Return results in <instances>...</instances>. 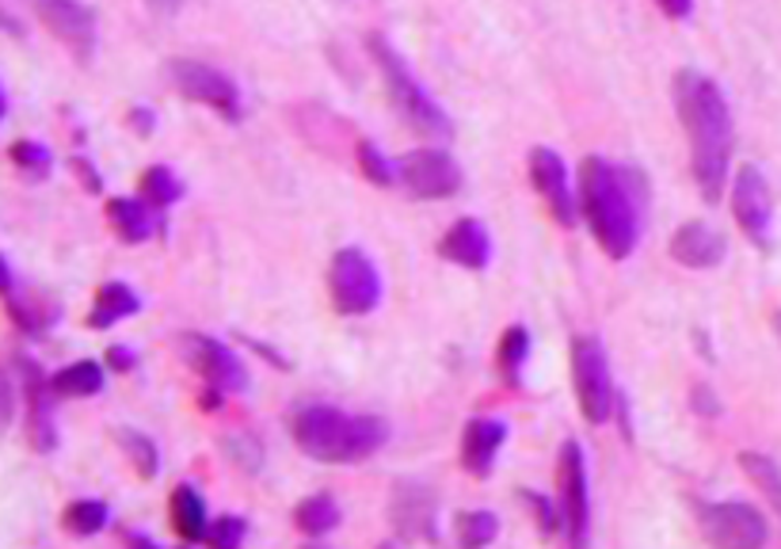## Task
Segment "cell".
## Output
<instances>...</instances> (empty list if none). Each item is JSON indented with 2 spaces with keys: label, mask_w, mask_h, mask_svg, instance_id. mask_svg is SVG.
I'll return each instance as SVG.
<instances>
[{
  "label": "cell",
  "mask_w": 781,
  "mask_h": 549,
  "mask_svg": "<svg viewBox=\"0 0 781 549\" xmlns=\"http://www.w3.org/2000/svg\"><path fill=\"white\" fill-rule=\"evenodd\" d=\"M389 515L393 527L408 542H435L439 538V527H435L439 500H435L431 485H424V480H397L389 496Z\"/></svg>",
  "instance_id": "4fadbf2b"
},
{
  "label": "cell",
  "mask_w": 781,
  "mask_h": 549,
  "mask_svg": "<svg viewBox=\"0 0 781 549\" xmlns=\"http://www.w3.org/2000/svg\"><path fill=\"white\" fill-rule=\"evenodd\" d=\"M107 363L115 366V371H134L137 355H134L131 348H118V343H115V348H107Z\"/></svg>",
  "instance_id": "ab89813d"
},
{
  "label": "cell",
  "mask_w": 781,
  "mask_h": 549,
  "mask_svg": "<svg viewBox=\"0 0 781 549\" xmlns=\"http://www.w3.org/2000/svg\"><path fill=\"white\" fill-rule=\"evenodd\" d=\"M168 76L187 100L206 103L218 115H226L229 123L240 118V92L226 73H218V69L202 62H191V58H176V62H168Z\"/></svg>",
  "instance_id": "30bf717a"
},
{
  "label": "cell",
  "mask_w": 781,
  "mask_h": 549,
  "mask_svg": "<svg viewBox=\"0 0 781 549\" xmlns=\"http://www.w3.org/2000/svg\"><path fill=\"white\" fill-rule=\"evenodd\" d=\"M46 31L73 50L76 62H92L96 54V15L81 0H28Z\"/></svg>",
  "instance_id": "7c38bea8"
},
{
  "label": "cell",
  "mask_w": 781,
  "mask_h": 549,
  "mask_svg": "<svg viewBox=\"0 0 781 549\" xmlns=\"http://www.w3.org/2000/svg\"><path fill=\"white\" fill-rule=\"evenodd\" d=\"M294 443L313 462L329 466H355L366 462L389 443V424L382 416H351L332 405H305L290 416Z\"/></svg>",
  "instance_id": "3957f363"
},
{
  "label": "cell",
  "mask_w": 781,
  "mask_h": 549,
  "mask_svg": "<svg viewBox=\"0 0 781 549\" xmlns=\"http://www.w3.org/2000/svg\"><path fill=\"white\" fill-rule=\"evenodd\" d=\"M439 256L458 268H469V271H480L488 268L492 260V240H488V229L480 226L473 218H461L446 229V237L439 240Z\"/></svg>",
  "instance_id": "ac0fdd59"
},
{
  "label": "cell",
  "mask_w": 781,
  "mask_h": 549,
  "mask_svg": "<svg viewBox=\"0 0 781 549\" xmlns=\"http://www.w3.org/2000/svg\"><path fill=\"white\" fill-rule=\"evenodd\" d=\"M694 408H706V412H717V405L709 401V390H694Z\"/></svg>",
  "instance_id": "60d3db41"
},
{
  "label": "cell",
  "mask_w": 781,
  "mask_h": 549,
  "mask_svg": "<svg viewBox=\"0 0 781 549\" xmlns=\"http://www.w3.org/2000/svg\"><path fill=\"white\" fill-rule=\"evenodd\" d=\"M740 466H743V474H748L754 485L762 488V496L774 504V511L781 515V469L774 466V458H767V454H754V450H743L740 454Z\"/></svg>",
  "instance_id": "f1b7e54d"
},
{
  "label": "cell",
  "mask_w": 781,
  "mask_h": 549,
  "mask_svg": "<svg viewBox=\"0 0 781 549\" xmlns=\"http://www.w3.org/2000/svg\"><path fill=\"white\" fill-rule=\"evenodd\" d=\"M4 298H8V317L15 321V329L28 332V336H42V332L54 324L58 309L50 302H39V298H23L20 287H15V274H12V263L4 260Z\"/></svg>",
  "instance_id": "ffe728a7"
},
{
  "label": "cell",
  "mask_w": 781,
  "mask_h": 549,
  "mask_svg": "<svg viewBox=\"0 0 781 549\" xmlns=\"http://www.w3.org/2000/svg\"><path fill=\"white\" fill-rule=\"evenodd\" d=\"M206 504L202 496L195 493L191 485H179L176 493H171V527H176V535L184 538V542H202L206 535Z\"/></svg>",
  "instance_id": "603a6c76"
},
{
  "label": "cell",
  "mask_w": 781,
  "mask_h": 549,
  "mask_svg": "<svg viewBox=\"0 0 781 549\" xmlns=\"http://www.w3.org/2000/svg\"><path fill=\"white\" fill-rule=\"evenodd\" d=\"M73 172H76V176H81V187H84V191H92V195H96V191H100V187H103L100 172H96V168H92V165H88V160H84V157H73Z\"/></svg>",
  "instance_id": "8d00e7d4"
},
{
  "label": "cell",
  "mask_w": 781,
  "mask_h": 549,
  "mask_svg": "<svg viewBox=\"0 0 781 549\" xmlns=\"http://www.w3.org/2000/svg\"><path fill=\"white\" fill-rule=\"evenodd\" d=\"M572 385H576V401L587 416V424H606L614 416V382L606 351L595 336L572 340Z\"/></svg>",
  "instance_id": "5b68a950"
},
{
  "label": "cell",
  "mask_w": 781,
  "mask_h": 549,
  "mask_svg": "<svg viewBox=\"0 0 781 549\" xmlns=\"http://www.w3.org/2000/svg\"><path fill=\"white\" fill-rule=\"evenodd\" d=\"M732 214L740 221V229L748 234L754 245H767L770 240V187L762 179V172L754 165H743L732 179Z\"/></svg>",
  "instance_id": "2e32d148"
},
{
  "label": "cell",
  "mask_w": 781,
  "mask_h": 549,
  "mask_svg": "<svg viewBox=\"0 0 781 549\" xmlns=\"http://www.w3.org/2000/svg\"><path fill=\"white\" fill-rule=\"evenodd\" d=\"M142 195L160 210V206L179 203V195H184V184L171 176V168L153 165V168H145V176H142Z\"/></svg>",
  "instance_id": "4dcf8cb0"
},
{
  "label": "cell",
  "mask_w": 781,
  "mask_h": 549,
  "mask_svg": "<svg viewBox=\"0 0 781 549\" xmlns=\"http://www.w3.org/2000/svg\"><path fill=\"white\" fill-rule=\"evenodd\" d=\"M294 522H298V530H302V535L321 538V535H329V530H336L340 508H336V500H332V496H309V500L298 504Z\"/></svg>",
  "instance_id": "d4e9b609"
},
{
  "label": "cell",
  "mask_w": 781,
  "mask_h": 549,
  "mask_svg": "<svg viewBox=\"0 0 781 549\" xmlns=\"http://www.w3.org/2000/svg\"><path fill=\"white\" fill-rule=\"evenodd\" d=\"M371 54L377 69H382V81H385V92H389V103L397 107V115L405 118L416 134L424 137H454V123L450 115L431 100V92L412 76V69L405 65V58L382 39V34H371Z\"/></svg>",
  "instance_id": "277c9868"
},
{
  "label": "cell",
  "mask_w": 781,
  "mask_h": 549,
  "mask_svg": "<svg viewBox=\"0 0 781 549\" xmlns=\"http://www.w3.org/2000/svg\"><path fill=\"white\" fill-rule=\"evenodd\" d=\"M671 256L683 268H694V271L717 268V263L725 260V237H720L714 226H706V221H686L679 234L671 237Z\"/></svg>",
  "instance_id": "d6986e66"
},
{
  "label": "cell",
  "mask_w": 781,
  "mask_h": 549,
  "mask_svg": "<svg viewBox=\"0 0 781 549\" xmlns=\"http://www.w3.org/2000/svg\"><path fill=\"white\" fill-rule=\"evenodd\" d=\"M556 485H561V511L569 542L583 549L591 538V504H587V462L576 439H564L561 458H556Z\"/></svg>",
  "instance_id": "ba28073f"
},
{
  "label": "cell",
  "mask_w": 781,
  "mask_h": 549,
  "mask_svg": "<svg viewBox=\"0 0 781 549\" xmlns=\"http://www.w3.org/2000/svg\"><path fill=\"white\" fill-rule=\"evenodd\" d=\"M153 8H157V12H176L179 4H184V0H149Z\"/></svg>",
  "instance_id": "b9f144b4"
},
{
  "label": "cell",
  "mask_w": 781,
  "mask_h": 549,
  "mask_svg": "<svg viewBox=\"0 0 781 549\" xmlns=\"http://www.w3.org/2000/svg\"><path fill=\"white\" fill-rule=\"evenodd\" d=\"M694 519L698 530L706 535V542L714 546H732V549H751L767 542V519L751 508V504H694Z\"/></svg>",
  "instance_id": "52a82bcc"
},
{
  "label": "cell",
  "mask_w": 781,
  "mask_h": 549,
  "mask_svg": "<svg viewBox=\"0 0 781 549\" xmlns=\"http://www.w3.org/2000/svg\"><path fill=\"white\" fill-rule=\"evenodd\" d=\"M8 157H12L20 176L31 179V184H42V179H50V172H54V157H50V149L42 142H15L12 149H8Z\"/></svg>",
  "instance_id": "f546056e"
},
{
  "label": "cell",
  "mask_w": 781,
  "mask_h": 549,
  "mask_svg": "<svg viewBox=\"0 0 781 549\" xmlns=\"http://www.w3.org/2000/svg\"><path fill=\"white\" fill-rule=\"evenodd\" d=\"M358 168L366 172V179L377 187H393V179H397V160H389L382 149H377L374 142H363L358 145Z\"/></svg>",
  "instance_id": "836d02e7"
},
{
  "label": "cell",
  "mask_w": 781,
  "mask_h": 549,
  "mask_svg": "<svg viewBox=\"0 0 781 549\" xmlns=\"http://www.w3.org/2000/svg\"><path fill=\"white\" fill-rule=\"evenodd\" d=\"M397 184L412 199H450L461 187V168L446 149H416L397 160Z\"/></svg>",
  "instance_id": "9c48e42d"
},
{
  "label": "cell",
  "mask_w": 781,
  "mask_h": 549,
  "mask_svg": "<svg viewBox=\"0 0 781 549\" xmlns=\"http://www.w3.org/2000/svg\"><path fill=\"white\" fill-rule=\"evenodd\" d=\"M157 206L142 203V199H111L107 203V218L115 226V234L126 240V245H142L157 234Z\"/></svg>",
  "instance_id": "44dd1931"
},
{
  "label": "cell",
  "mask_w": 781,
  "mask_h": 549,
  "mask_svg": "<svg viewBox=\"0 0 781 549\" xmlns=\"http://www.w3.org/2000/svg\"><path fill=\"white\" fill-rule=\"evenodd\" d=\"M641 191L645 176L629 165L587 157L580 165V210L598 248L611 260H625L641 237Z\"/></svg>",
  "instance_id": "7a4b0ae2"
},
{
  "label": "cell",
  "mask_w": 781,
  "mask_h": 549,
  "mask_svg": "<svg viewBox=\"0 0 781 549\" xmlns=\"http://www.w3.org/2000/svg\"><path fill=\"white\" fill-rule=\"evenodd\" d=\"M329 287H332V302L347 317H363L382 302V274H377L371 256L358 252V248H340L332 256Z\"/></svg>",
  "instance_id": "8992f818"
},
{
  "label": "cell",
  "mask_w": 781,
  "mask_h": 549,
  "mask_svg": "<svg viewBox=\"0 0 781 549\" xmlns=\"http://www.w3.org/2000/svg\"><path fill=\"white\" fill-rule=\"evenodd\" d=\"M107 519H111V511H107V504L103 500H73L62 515L65 530L69 535H76V538L100 535V530L107 527Z\"/></svg>",
  "instance_id": "83f0119b"
},
{
  "label": "cell",
  "mask_w": 781,
  "mask_h": 549,
  "mask_svg": "<svg viewBox=\"0 0 781 549\" xmlns=\"http://www.w3.org/2000/svg\"><path fill=\"white\" fill-rule=\"evenodd\" d=\"M142 309V298L134 294L126 282H103L96 290V302H92V313H88V324L92 329H111L118 324L123 317H134Z\"/></svg>",
  "instance_id": "7402d4cb"
},
{
  "label": "cell",
  "mask_w": 781,
  "mask_h": 549,
  "mask_svg": "<svg viewBox=\"0 0 781 549\" xmlns=\"http://www.w3.org/2000/svg\"><path fill=\"white\" fill-rule=\"evenodd\" d=\"M675 107L690 137V168L701 199L717 203L728 184V157H732V115H728L725 92L717 89V81L686 69L675 76Z\"/></svg>",
  "instance_id": "6da1fadb"
},
{
  "label": "cell",
  "mask_w": 781,
  "mask_h": 549,
  "mask_svg": "<svg viewBox=\"0 0 781 549\" xmlns=\"http://www.w3.org/2000/svg\"><path fill=\"white\" fill-rule=\"evenodd\" d=\"M221 450H226V458L233 462L237 469H244V474H260V466H263V446L256 435H248V432H237V435H229L226 443H221Z\"/></svg>",
  "instance_id": "d6a6232c"
},
{
  "label": "cell",
  "mask_w": 781,
  "mask_h": 549,
  "mask_svg": "<svg viewBox=\"0 0 781 549\" xmlns=\"http://www.w3.org/2000/svg\"><path fill=\"white\" fill-rule=\"evenodd\" d=\"M179 355L195 366V374L202 377L210 390H221V393H237L248 385V374H244V363L226 348V343L202 336V332H184L176 340Z\"/></svg>",
  "instance_id": "8fae6325"
},
{
  "label": "cell",
  "mask_w": 781,
  "mask_h": 549,
  "mask_svg": "<svg viewBox=\"0 0 781 549\" xmlns=\"http://www.w3.org/2000/svg\"><path fill=\"white\" fill-rule=\"evenodd\" d=\"M126 123H131L137 134H153V126H157V115H153L149 107H134L131 115H126Z\"/></svg>",
  "instance_id": "74e56055"
},
{
  "label": "cell",
  "mask_w": 781,
  "mask_h": 549,
  "mask_svg": "<svg viewBox=\"0 0 781 549\" xmlns=\"http://www.w3.org/2000/svg\"><path fill=\"white\" fill-rule=\"evenodd\" d=\"M503 439H508V424L503 419L477 416L461 432V466L473 477H488L496 466V454H500Z\"/></svg>",
  "instance_id": "e0dca14e"
},
{
  "label": "cell",
  "mask_w": 781,
  "mask_h": 549,
  "mask_svg": "<svg viewBox=\"0 0 781 549\" xmlns=\"http://www.w3.org/2000/svg\"><path fill=\"white\" fill-rule=\"evenodd\" d=\"M248 522L240 519V515H221V519H214V530H210V542L218 549H233L240 538H244Z\"/></svg>",
  "instance_id": "d590c367"
},
{
  "label": "cell",
  "mask_w": 781,
  "mask_h": 549,
  "mask_svg": "<svg viewBox=\"0 0 781 549\" xmlns=\"http://www.w3.org/2000/svg\"><path fill=\"white\" fill-rule=\"evenodd\" d=\"M527 355H530V332L522 324H511L500 340V351H496V363H500V374L508 385H519L522 382V366H527Z\"/></svg>",
  "instance_id": "484cf974"
},
{
  "label": "cell",
  "mask_w": 781,
  "mask_h": 549,
  "mask_svg": "<svg viewBox=\"0 0 781 549\" xmlns=\"http://www.w3.org/2000/svg\"><path fill=\"white\" fill-rule=\"evenodd\" d=\"M530 179H534L538 195L545 199L549 214H553L564 229L576 226V191H572L569 184V168H564V160L556 157L553 149H545V145L530 149Z\"/></svg>",
  "instance_id": "9a60e30c"
},
{
  "label": "cell",
  "mask_w": 781,
  "mask_h": 549,
  "mask_svg": "<svg viewBox=\"0 0 781 549\" xmlns=\"http://www.w3.org/2000/svg\"><path fill=\"white\" fill-rule=\"evenodd\" d=\"M656 4L667 20H686V15L694 12V0H656Z\"/></svg>",
  "instance_id": "f35d334b"
},
{
  "label": "cell",
  "mask_w": 781,
  "mask_h": 549,
  "mask_svg": "<svg viewBox=\"0 0 781 549\" xmlns=\"http://www.w3.org/2000/svg\"><path fill=\"white\" fill-rule=\"evenodd\" d=\"M50 382H54L58 397H92V393L103 390V366L96 359H81V363L65 366V371L54 374Z\"/></svg>",
  "instance_id": "cb8c5ba5"
},
{
  "label": "cell",
  "mask_w": 781,
  "mask_h": 549,
  "mask_svg": "<svg viewBox=\"0 0 781 549\" xmlns=\"http://www.w3.org/2000/svg\"><path fill=\"white\" fill-rule=\"evenodd\" d=\"M500 535V519L492 511H466L458 515V542L477 549V546H488L492 538Z\"/></svg>",
  "instance_id": "1f68e13d"
},
{
  "label": "cell",
  "mask_w": 781,
  "mask_h": 549,
  "mask_svg": "<svg viewBox=\"0 0 781 549\" xmlns=\"http://www.w3.org/2000/svg\"><path fill=\"white\" fill-rule=\"evenodd\" d=\"M15 371L23 374V401H28V443L39 454H50L58 446L54 427V382L39 371L34 359H15Z\"/></svg>",
  "instance_id": "5bb4252c"
},
{
  "label": "cell",
  "mask_w": 781,
  "mask_h": 549,
  "mask_svg": "<svg viewBox=\"0 0 781 549\" xmlns=\"http://www.w3.org/2000/svg\"><path fill=\"white\" fill-rule=\"evenodd\" d=\"M115 439H118V446H123V450H126V458L134 462L137 477L153 480V477L160 474V454H157V446H153L149 435L134 432V427H118Z\"/></svg>",
  "instance_id": "4316f807"
},
{
  "label": "cell",
  "mask_w": 781,
  "mask_h": 549,
  "mask_svg": "<svg viewBox=\"0 0 781 549\" xmlns=\"http://www.w3.org/2000/svg\"><path fill=\"white\" fill-rule=\"evenodd\" d=\"M522 500H527L530 508H534L538 530H542L545 538L561 535V530H564V511H556L553 504H549V496H542V493H522Z\"/></svg>",
  "instance_id": "e575fe53"
}]
</instances>
